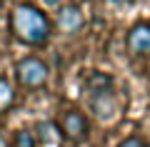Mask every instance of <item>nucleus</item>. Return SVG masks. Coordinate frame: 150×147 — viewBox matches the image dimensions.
Returning a JSON list of instances; mask_svg holds the SVG:
<instances>
[{
  "instance_id": "obj_11",
  "label": "nucleus",
  "mask_w": 150,
  "mask_h": 147,
  "mask_svg": "<svg viewBox=\"0 0 150 147\" xmlns=\"http://www.w3.org/2000/svg\"><path fill=\"white\" fill-rule=\"evenodd\" d=\"M0 3H5V0H0Z\"/></svg>"
},
{
  "instance_id": "obj_10",
  "label": "nucleus",
  "mask_w": 150,
  "mask_h": 147,
  "mask_svg": "<svg viewBox=\"0 0 150 147\" xmlns=\"http://www.w3.org/2000/svg\"><path fill=\"white\" fill-rule=\"evenodd\" d=\"M0 147H10V145L5 142V137H3V135H0Z\"/></svg>"
},
{
  "instance_id": "obj_2",
  "label": "nucleus",
  "mask_w": 150,
  "mask_h": 147,
  "mask_svg": "<svg viewBox=\"0 0 150 147\" xmlns=\"http://www.w3.org/2000/svg\"><path fill=\"white\" fill-rule=\"evenodd\" d=\"M50 80V68L45 60L35 58V55H28V58L18 60L15 63V82L20 85L23 90H43Z\"/></svg>"
},
{
  "instance_id": "obj_4",
  "label": "nucleus",
  "mask_w": 150,
  "mask_h": 147,
  "mask_svg": "<svg viewBox=\"0 0 150 147\" xmlns=\"http://www.w3.org/2000/svg\"><path fill=\"white\" fill-rule=\"evenodd\" d=\"M55 27L65 37H78L85 30V13H83V8L78 3H65V5H60L58 15H55Z\"/></svg>"
},
{
  "instance_id": "obj_7",
  "label": "nucleus",
  "mask_w": 150,
  "mask_h": 147,
  "mask_svg": "<svg viewBox=\"0 0 150 147\" xmlns=\"http://www.w3.org/2000/svg\"><path fill=\"white\" fill-rule=\"evenodd\" d=\"M10 147H38V137L30 130H18Z\"/></svg>"
},
{
  "instance_id": "obj_6",
  "label": "nucleus",
  "mask_w": 150,
  "mask_h": 147,
  "mask_svg": "<svg viewBox=\"0 0 150 147\" xmlns=\"http://www.w3.org/2000/svg\"><path fill=\"white\" fill-rule=\"evenodd\" d=\"M13 105H15V87L8 77L0 75V112H8Z\"/></svg>"
},
{
  "instance_id": "obj_1",
  "label": "nucleus",
  "mask_w": 150,
  "mask_h": 147,
  "mask_svg": "<svg viewBox=\"0 0 150 147\" xmlns=\"http://www.w3.org/2000/svg\"><path fill=\"white\" fill-rule=\"evenodd\" d=\"M10 32L28 47H45L53 35V23L33 3H18L10 10Z\"/></svg>"
},
{
  "instance_id": "obj_3",
  "label": "nucleus",
  "mask_w": 150,
  "mask_h": 147,
  "mask_svg": "<svg viewBox=\"0 0 150 147\" xmlns=\"http://www.w3.org/2000/svg\"><path fill=\"white\" fill-rule=\"evenodd\" d=\"M58 130H60V137H65L73 145H80L90 137V120L80 110H65L58 120Z\"/></svg>"
},
{
  "instance_id": "obj_5",
  "label": "nucleus",
  "mask_w": 150,
  "mask_h": 147,
  "mask_svg": "<svg viewBox=\"0 0 150 147\" xmlns=\"http://www.w3.org/2000/svg\"><path fill=\"white\" fill-rule=\"evenodd\" d=\"M125 47L133 58H150V23H135L125 37Z\"/></svg>"
},
{
  "instance_id": "obj_8",
  "label": "nucleus",
  "mask_w": 150,
  "mask_h": 147,
  "mask_svg": "<svg viewBox=\"0 0 150 147\" xmlns=\"http://www.w3.org/2000/svg\"><path fill=\"white\" fill-rule=\"evenodd\" d=\"M118 147H148V142L140 135H128L123 142H118Z\"/></svg>"
},
{
  "instance_id": "obj_9",
  "label": "nucleus",
  "mask_w": 150,
  "mask_h": 147,
  "mask_svg": "<svg viewBox=\"0 0 150 147\" xmlns=\"http://www.w3.org/2000/svg\"><path fill=\"white\" fill-rule=\"evenodd\" d=\"M112 3H115V5H120V8H125V5H130L133 0H112Z\"/></svg>"
}]
</instances>
